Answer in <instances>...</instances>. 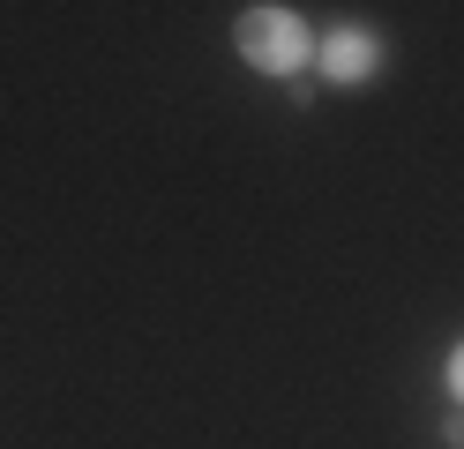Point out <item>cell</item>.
<instances>
[{
    "label": "cell",
    "instance_id": "obj_1",
    "mask_svg": "<svg viewBox=\"0 0 464 449\" xmlns=\"http://www.w3.org/2000/svg\"><path fill=\"white\" fill-rule=\"evenodd\" d=\"M240 60L263 68V75H300L314 60V38L293 8H247L240 15Z\"/></svg>",
    "mask_w": 464,
    "mask_h": 449
},
{
    "label": "cell",
    "instance_id": "obj_2",
    "mask_svg": "<svg viewBox=\"0 0 464 449\" xmlns=\"http://www.w3.org/2000/svg\"><path fill=\"white\" fill-rule=\"evenodd\" d=\"M314 68H323V83L360 90L382 68V45H374V30H330V38H314Z\"/></svg>",
    "mask_w": 464,
    "mask_h": 449
},
{
    "label": "cell",
    "instance_id": "obj_3",
    "mask_svg": "<svg viewBox=\"0 0 464 449\" xmlns=\"http://www.w3.org/2000/svg\"><path fill=\"white\" fill-rule=\"evenodd\" d=\"M442 375H450V397H457V405H464V345H457V352H450V367H442Z\"/></svg>",
    "mask_w": 464,
    "mask_h": 449
}]
</instances>
